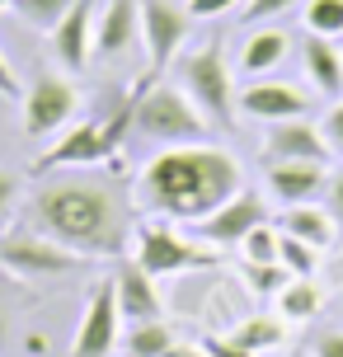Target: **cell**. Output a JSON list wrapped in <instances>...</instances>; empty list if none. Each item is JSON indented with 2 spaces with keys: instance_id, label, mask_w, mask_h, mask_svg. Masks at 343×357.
<instances>
[{
  "instance_id": "1",
  "label": "cell",
  "mask_w": 343,
  "mask_h": 357,
  "mask_svg": "<svg viewBox=\"0 0 343 357\" xmlns=\"http://www.w3.org/2000/svg\"><path fill=\"white\" fill-rule=\"evenodd\" d=\"M29 226L80 259H123L132 250V212L118 188L94 178H52L29 197Z\"/></svg>"
},
{
  "instance_id": "2",
  "label": "cell",
  "mask_w": 343,
  "mask_h": 357,
  "mask_svg": "<svg viewBox=\"0 0 343 357\" xmlns=\"http://www.w3.org/2000/svg\"><path fill=\"white\" fill-rule=\"evenodd\" d=\"M245 188L240 160L221 146H165L160 155H151L137 178V207L160 221H183L198 226L202 216H212L221 202H231Z\"/></svg>"
},
{
  "instance_id": "3",
  "label": "cell",
  "mask_w": 343,
  "mask_h": 357,
  "mask_svg": "<svg viewBox=\"0 0 343 357\" xmlns=\"http://www.w3.org/2000/svg\"><path fill=\"white\" fill-rule=\"evenodd\" d=\"M132 132L160 146H188L202 142L207 118L179 85H146V89L137 85L132 89Z\"/></svg>"
},
{
  "instance_id": "4",
  "label": "cell",
  "mask_w": 343,
  "mask_h": 357,
  "mask_svg": "<svg viewBox=\"0 0 343 357\" xmlns=\"http://www.w3.org/2000/svg\"><path fill=\"white\" fill-rule=\"evenodd\" d=\"M174 71H179V89L198 104L202 118L212 127H221V132H231L235 127V80H231V66H226L221 38L183 52Z\"/></svg>"
},
{
  "instance_id": "5",
  "label": "cell",
  "mask_w": 343,
  "mask_h": 357,
  "mask_svg": "<svg viewBox=\"0 0 343 357\" xmlns=\"http://www.w3.org/2000/svg\"><path fill=\"white\" fill-rule=\"evenodd\" d=\"M132 132V94L113 108L104 123H75L56 146H47L33 160L29 174H47L56 165H118V151H123V137Z\"/></svg>"
},
{
  "instance_id": "6",
  "label": "cell",
  "mask_w": 343,
  "mask_h": 357,
  "mask_svg": "<svg viewBox=\"0 0 343 357\" xmlns=\"http://www.w3.org/2000/svg\"><path fill=\"white\" fill-rule=\"evenodd\" d=\"M132 250H137V264H142L151 278H174V273H198V268H217L221 264L217 250H202V245H193V240H183L169 221H160V216L137 226Z\"/></svg>"
},
{
  "instance_id": "7",
  "label": "cell",
  "mask_w": 343,
  "mask_h": 357,
  "mask_svg": "<svg viewBox=\"0 0 343 357\" xmlns=\"http://www.w3.org/2000/svg\"><path fill=\"white\" fill-rule=\"evenodd\" d=\"M75 264H80V254L61 250L56 240L38 235L33 226L0 235V268L15 273L19 282H52V278H66Z\"/></svg>"
},
{
  "instance_id": "8",
  "label": "cell",
  "mask_w": 343,
  "mask_h": 357,
  "mask_svg": "<svg viewBox=\"0 0 343 357\" xmlns=\"http://www.w3.org/2000/svg\"><path fill=\"white\" fill-rule=\"evenodd\" d=\"M75 108H80V94H75L71 80L56 71H43L19 99V127H24L29 142H43V137H52L71 123Z\"/></svg>"
},
{
  "instance_id": "9",
  "label": "cell",
  "mask_w": 343,
  "mask_h": 357,
  "mask_svg": "<svg viewBox=\"0 0 343 357\" xmlns=\"http://www.w3.org/2000/svg\"><path fill=\"white\" fill-rule=\"evenodd\" d=\"M188 29H193V15L179 0H142V38H146V56H151V71L137 85H155V75L165 66H174V56L183 52L188 43Z\"/></svg>"
},
{
  "instance_id": "10",
  "label": "cell",
  "mask_w": 343,
  "mask_h": 357,
  "mask_svg": "<svg viewBox=\"0 0 343 357\" xmlns=\"http://www.w3.org/2000/svg\"><path fill=\"white\" fill-rule=\"evenodd\" d=\"M264 165H291V160H315V165H329V142L325 132L306 118H282V123H268L264 132V146H259Z\"/></svg>"
},
{
  "instance_id": "11",
  "label": "cell",
  "mask_w": 343,
  "mask_h": 357,
  "mask_svg": "<svg viewBox=\"0 0 343 357\" xmlns=\"http://www.w3.org/2000/svg\"><path fill=\"white\" fill-rule=\"evenodd\" d=\"M264 221H268L264 197L250 193V188H240L231 202H221L212 216H202V221H198V235L212 245V250H240V240H245L254 226H264Z\"/></svg>"
},
{
  "instance_id": "12",
  "label": "cell",
  "mask_w": 343,
  "mask_h": 357,
  "mask_svg": "<svg viewBox=\"0 0 343 357\" xmlns=\"http://www.w3.org/2000/svg\"><path fill=\"white\" fill-rule=\"evenodd\" d=\"M123 339V315H118V296H113V282H99L90 291V305H85V320H80V334L71 343V357H109Z\"/></svg>"
},
{
  "instance_id": "13",
  "label": "cell",
  "mask_w": 343,
  "mask_h": 357,
  "mask_svg": "<svg viewBox=\"0 0 343 357\" xmlns=\"http://www.w3.org/2000/svg\"><path fill=\"white\" fill-rule=\"evenodd\" d=\"M235 108L245 118H259V123H282V118H306L310 94H301L287 80H254L235 94Z\"/></svg>"
},
{
  "instance_id": "14",
  "label": "cell",
  "mask_w": 343,
  "mask_h": 357,
  "mask_svg": "<svg viewBox=\"0 0 343 357\" xmlns=\"http://www.w3.org/2000/svg\"><path fill=\"white\" fill-rule=\"evenodd\" d=\"M142 38V0H104V10H94V56H123Z\"/></svg>"
},
{
  "instance_id": "15",
  "label": "cell",
  "mask_w": 343,
  "mask_h": 357,
  "mask_svg": "<svg viewBox=\"0 0 343 357\" xmlns=\"http://www.w3.org/2000/svg\"><path fill=\"white\" fill-rule=\"evenodd\" d=\"M52 47H56V61L71 75H80L90 66V56H94V0H75L71 10H66V19L52 29Z\"/></svg>"
},
{
  "instance_id": "16",
  "label": "cell",
  "mask_w": 343,
  "mask_h": 357,
  "mask_svg": "<svg viewBox=\"0 0 343 357\" xmlns=\"http://www.w3.org/2000/svg\"><path fill=\"white\" fill-rule=\"evenodd\" d=\"M113 296H118V315H123L127 324H146V320H160V315H165L160 291H155V278H151L137 259L118 268V278H113Z\"/></svg>"
},
{
  "instance_id": "17",
  "label": "cell",
  "mask_w": 343,
  "mask_h": 357,
  "mask_svg": "<svg viewBox=\"0 0 343 357\" xmlns=\"http://www.w3.org/2000/svg\"><path fill=\"white\" fill-rule=\"evenodd\" d=\"M329 188V169L315 160H291V165H268V193L287 207L315 202Z\"/></svg>"
},
{
  "instance_id": "18",
  "label": "cell",
  "mask_w": 343,
  "mask_h": 357,
  "mask_svg": "<svg viewBox=\"0 0 343 357\" xmlns=\"http://www.w3.org/2000/svg\"><path fill=\"white\" fill-rule=\"evenodd\" d=\"M301 66H306V80L325 99H339L343 94V52H339L334 38L306 33V43H301Z\"/></svg>"
},
{
  "instance_id": "19",
  "label": "cell",
  "mask_w": 343,
  "mask_h": 357,
  "mask_svg": "<svg viewBox=\"0 0 343 357\" xmlns=\"http://www.w3.org/2000/svg\"><path fill=\"white\" fill-rule=\"evenodd\" d=\"M282 231L296 235V240H306V245H315V250H329V245L339 240V221H334L329 207L301 202V207H287V212H282Z\"/></svg>"
},
{
  "instance_id": "20",
  "label": "cell",
  "mask_w": 343,
  "mask_h": 357,
  "mask_svg": "<svg viewBox=\"0 0 343 357\" xmlns=\"http://www.w3.org/2000/svg\"><path fill=\"white\" fill-rule=\"evenodd\" d=\"M287 33L282 29H254L245 38V47H240V71L245 75H273L282 66V56H287Z\"/></svg>"
},
{
  "instance_id": "21",
  "label": "cell",
  "mask_w": 343,
  "mask_h": 357,
  "mask_svg": "<svg viewBox=\"0 0 343 357\" xmlns=\"http://www.w3.org/2000/svg\"><path fill=\"white\" fill-rule=\"evenodd\" d=\"M320 305H325V291L315 278H291L282 291H277V310H282V320H315L320 315Z\"/></svg>"
},
{
  "instance_id": "22",
  "label": "cell",
  "mask_w": 343,
  "mask_h": 357,
  "mask_svg": "<svg viewBox=\"0 0 343 357\" xmlns=\"http://www.w3.org/2000/svg\"><path fill=\"white\" fill-rule=\"evenodd\" d=\"M231 339L240 343V348H250V353H268V348H282V343H287V320H282V315H277V320H273V315H250Z\"/></svg>"
},
{
  "instance_id": "23",
  "label": "cell",
  "mask_w": 343,
  "mask_h": 357,
  "mask_svg": "<svg viewBox=\"0 0 343 357\" xmlns=\"http://www.w3.org/2000/svg\"><path fill=\"white\" fill-rule=\"evenodd\" d=\"M174 343V329L165 320H146V324H132L123 334V348L127 357H165V348Z\"/></svg>"
},
{
  "instance_id": "24",
  "label": "cell",
  "mask_w": 343,
  "mask_h": 357,
  "mask_svg": "<svg viewBox=\"0 0 343 357\" xmlns=\"http://www.w3.org/2000/svg\"><path fill=\"white\" fill-rule=\"evenodd\" d=\"M277 264L287 268L291 278H315V268H320V250L282 231V235H277Z\"/></svg>"
},
{
  "instance_id": "25",
  "label": "cell",
  "mask_w": 343,
  "mask_h": 357,
  "mask_svg": "<svg viewBox=\"0 0 343 357\" xmlns=\"http://www.w3.org/2000/svg\"><path fill=\"white\" fill-rule=\"evenodd\" d=\"M75 0H15V15L29 24V29H43V33H52L56 24L66 19Z\"/></svg>"
},
{
  "instance_id": "26",
  "label": "cell",
  "mask_w": 343,
  "mask_h": 357,
  "mask_svg": "<svg viewBox=\"0 0 343 357\" xmlns=\"http://www.w3.org/2000/svg\"><path fill=\"white\" fill-rule=\"evenodd\" d=\"M306 33L343 38V0H310L306 5Z\"/></svg>"
},
{
  "instance_id": "27",
  "label": "cell",
  "mask_w": 343,
  "mask_h": 357,
  "mask_svg": "<svg viewBox=\"0 0 343 357\" xmlns=\"http://www.w3.org/2000/svg\"><path fill=\"white\" fill-rule=\"evenodd\" d=\"M277 235H282V231H273L268 221H264V226H254V231L240 240L245 264H277Z\"/></svg>"
},
{
  "instance_id": "28",
  "label": "cell",
  "mask_w": 343,
  "mask_h": 357,
  "mask_svg": "<svg viewBox=\"0 0 343 357\" xmlns=\"http://www.w3.org/2000/svg\"><path fill=\"white\" fill-rule=\"evenodd\" d=\"M245 282H250L254 296H277L291 282V273L282 264H245Z\"/></svg>"
},
{
  "instance_id": "29",
  "label": "cell",
  "mask_w": 343,
  "mask_h": 357,
  "mask_svg": "<svg viewBox=\"0 0 343 357\" xmlns=\"http://www.w3.org/2000/svg\"><path fill=\"white\" fill-rule=\"evenodd\" d=\"M291 5H301V0H245V19H250V24H264V19L287 15Z\"/></svg>"
},
{
  "instance_id": "30",
  "label": "cell",
  "mask_w": 343,
  "mask_h": 357,
  "mask_svg": "<svg viewBox=\"0 0 343 357\" xmlns=\"http://www.w3.org/2000/svg\"><path fill=\"white\" fill-rule=\"evenodd\" d=\"M320 132H325V142L334 155H343V99H334V108L325 113V123H320Z\"/></svg>"
},
{
  "instance_id": "31",
  "label": "cell",
  "mask_w": 343,
  "mask_h": 357,
  "mask_svg": "<svg viewBox=\"0 0 343 357\" xmlns=\"http://www.w3.org/2000/svg\"><path fill=\"white\" fill-rule=\"evenodd\" d=\"M202 353L207 357H259V353H250V348H240L235 339H221V334H207V339H202Z\"/></svg>"
},
{
  "instance_id": "32",
  "label": "cell",
  "mask_w": 343,
  "mask_h": 357,
  "mask_svg": "<svg viewBox=\"0 0 343 357\" xmlns=\"http://www.w3.org/2000/svg\"><path fill=\"white\" fill-rule=\"evenodd\" d=\"M325 207L334 212V221H339V235H343V165L329 174V188H325Z\"/></svg>"
},
{
  "instance_id": "33",
  "label": "cell",
  "mask_w": 343,
  "mask_h": 357,
  "mask_svg": "<svg viewBox=\"0 0 343 357\" xmlns=\"http://www.w3.org/2000/svg\"><path fill=\"white\" fill-rule=\"evenodd\" d=\"M235 5H245V0H188V15L193 19H217V15H226V10H235Z\"/></svg>"
},
{
  "instance_id": "34",
  "label": "cell",
  "mask_w": 343,
  "mask_h": 357,
  "mask_svg": "<svg viewBox=\"0 0 343 357\" xmlns=\"http://www.w3.org/2000/svg\"><path fill=\"white\" fill-rule=\"evenodd\" d=\"M19 202V174H10V169H0V221L10 216V207Z\"/></svg>"
},
{
  "instance_id": "35",
  "label": "cell",
  "mask_w": 343,
  "mask_h": 357,
  "mask_svg": "<svg viewBox=\"0 0 343 357\" xmlns=\"http://www.w3.org/2000/svg\"><path fill=\"white\" fill-rule=\"evenodd\" d=\"M310 357H343V329H325L310 348Z\"/></svg>"
},
{
  "instance_id": "36",
  "label": "cell",
  "mask_w": 343,
  "mask_h": 357,
  "mask_svg": "<svg viewBox=\"0 0 343 357\" xmlns=\"http://www.w3.org/2000/svg\"><path fill=\"white\" fill-rule=\"evenodd\" d=\"M0 99H24V85H19L15 66L5 61V52H0Z\"/></svg>"
},
{
  "instance_id": "37",
  "label": "cell",
  "mask_w": 343,
  "mask_h": 357,
  "mask_svg": "<svg viewBox=\"0 0 343 357\" xmlns=\"http://www.w3.org/2000/svg\"><path fill=\"white\" fill-rule=\"evenodd\" d=\"M165 357H207V353H202V343H179L174 339L169 348H165Z\"/></svg>"
},
{
  "instance_id": "38",
  "label": "cell",
  "mask_w": 343,
  "mask_h": 357,
  "mask_svg": "<svg viewBox=\"0 0 343 357\" xmlns=\"http://www.w3.org/2000/svg\"><path fill=\"white\" fill-rule=\"evenodd\" d=\"M5 334H10V324H5V310H0V343H5Z\"/></svg>"
},
{
  "instance_id": "39",
  "label": "cell",
  "mask_w": 343,
  "mask_h": 357,
  "mask_svg": "<svg viewBox=\"0 0 343 357\" xmlns=\"http://www.w3.org/2000/svg\"><path fill=\"white\" fill-rule=\"evenodd\" d=\"M5 10H15V0H0V15H5Z\"/></svg>"
},
{
  "instance_id": "40",
  "label": "cell",
  "mask_w": 343,
  "mask_h": 357,
  "mask_svg": "<svg viewBox=\"0 0 343 357\" xmlns=\"http://www.w3.org/2000/svg\"><path fill=\"white\" fill-rule=\"evenodd\" d=\"M296 357H310V353H296Z\"/></svg>"
},
{
  "instance_id": "41",
  "label": "cell",
  "mask_w": 343,
  "mask_h": 357,
  "mask_svg": "<svg viewBox=\"0 0 343 357\" xmlns=\"http://www.w3.org/2000/svg\"><path fill=\"white\" fill-rule=\"evenodd\" d=\"M339 52H343V43H339Z\"/></svg>"
}]
</instances>
